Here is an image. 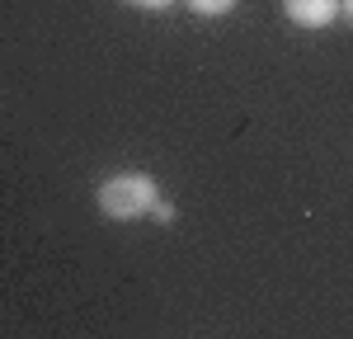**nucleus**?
<instances>
[{
  "mask_svg": "<svg viewBox=\"0 0 353 339\" xmlns=\"http://www.w3.org/2000/svg\"><path fill=\"white\" fill-rule=\"evenodd\" d=\"M283 14L297 28H330L339 19V0H283Z\"/></svg>",
  "mask_w": 353,
  "mask_h": 339,
  "instance_id": "f03ea898",
  "label": "nucleus"
},
{
  "mask_svg": "<svg viewBox=\"0 0 353 339\" xmlns=\"http://www.w3.org/2000/svg\"><path fill=\"white\" fill-rule=\"evenodd\" d=\"M193 14H203V19H221V14H231L236 10V0H189Z\"/></svg>",
  "mask_w": 353,
  "mask_h": 339,
  "instance_id": "7ed1b4c3",
  "label": "nucleus"
},
{
  "mask_svg": "<svg viewBox=\"0 0 353 339\" xmlns=\"http://www.w3.org/2000/svg\"><path fill=\"white\" fill-rule=\"evenodd\" d=\"M339 14H344V19L353 24V0H339Z\"/></svg>",
  "mask_w": 353,
  "mask_h": 339,
  "instance_id": "423d86ee",
  "label": "nucleus"
},
{
  "mask_svg": "<svg viewBox=\"0 0 353 339\" xmlns=\"http://www.w3.org/2000/svg\"><path fill=\"white\" fill-rule=\"evenodd\" d=\"M156 198H161V189H156V179L146 170H123V174H113V179L99 184L94 203H99V212L109 222H137V217L151 212Z\"/></svg>",
  "mask_w": 353,
  "mask_h": 339,
  "instance_id": "f257e3e1",
  "label": "nucleus"
},
{
  "mask_svg": "<svg viewBox=\"0 0 353 339\" xmlns=\"http://www.w3.org/2000/svg\"><path fill=\"white\" fill-rule=\"evenodd\" d=\"M146 217H156V222H174V203H165V198H156Z\"/></svg>",
  "mask_w": 353,
  "mask_h": 339,
  "instance_id": "20e7f679",
  "label": "nucleus"
},
{
  "mask_svg": "<svg viewBox=\"0 0 353 339\" xmlns=\"http://www.w3.org/2000/svg\"><path fill=\"white\" fill-rule=\"evenodd\" d=\"M123 5H132V10H170L174 0H123Z\"/></svg>",
  "mask_w": 353,
  "mask_h": 339,
  "instance_id": "39448f33",
  "label": "nucleus"
}]
</instances>
